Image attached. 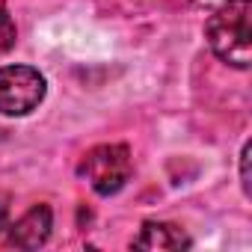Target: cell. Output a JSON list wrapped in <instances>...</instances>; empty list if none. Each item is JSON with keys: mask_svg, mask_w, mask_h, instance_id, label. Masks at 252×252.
<instances>
[{"mask_svg": "<svg viewBox=\"0 0 252 252\" xmlns=\"http://www.w3.org/2000/svg\"><path fill=\"white\" fill-rule=\"evenodd\" d=\"M205 39L222 63L234 68H249L252 63L249 0H225V3L214 6V15L205 24Z\"/></svg>", "mask_w": 252, "mask_h": 252, "instance_id": "1", "label": "cell"}, {"mask_svg": "<svg viewBox=\"0 0 252 252\" xmlns=\"http://www.w3.org/2000/svg\"><path fill=\"white\" fill-rule=\"evenodd\" d=\"M77 172L89 181V187L98 196H113L119 193L134 175V158L128 152V146L122 143H107V146H95L83 155Z\"/></svg>", "mask_w": 252, "mask_h": 252, "instance_id": "2", "label": "cell"}, {"mask_svg": "<svg viewBox=\"0 0 252 252\" xmlns=\"http://www.w3.org/2000/svg\"><path fill=\"white\" fill-rule=\"evenodd\" d=\"M48 92V80L33 65H3L0 68V113L27 116L33 113Z\"/></svg>", "mask_w": 252, "mask_h": 252, "instance_id": "3", "label": "cell"}, {"mask_svg": "<svg viewBox=\"0 0 252 252\" xmlns=\"http://www.w3.org/2000/svg\"><path fill=\"white\" fill-rule=\"evenodd\" d=\"M51 228H54V211L48 205H33L21 220L6 225L9 246H15V249H39V246L48 243Z\"/></svg>", "mask_w": 252, "mask_h": 252, "instance_id": "4", "label": "cell"}, {"mask_svg": "<svg viewBox=\"0 0 252 252\" xmlns=\"http://www.w3.org/2000/svg\"><path fill=\"white\" fill-rule=\"evenodd\" d=\"M190 246H193V240L181 225L158 222V220L143 222L140 234L131 240V249H146V252H178V249H190Z\"/></svg>", "mask_w": 252, "mask_h": 252, "instance_id": "5", "label": "cell"}, {"mask_svg": "<svg viewBox=\"0 0 252 252\" xmlns=\"http://www.w3.org/2000/svg\"><path fill=\"white\" fill-rule=\"evenodd\" d=\"M15 36H18V30H15V21H12L9 9L0 6V54L15 45Z\"/></svg>", "mask_w": 252, "mask_h": 252, "instance_id": "6", "label": "cell"}, {"mask_svg": "<svg viewBox=\"0 0 252 252\" xmlns=\"http://www.w3.org/2000/svg\"><path fill=\"white\" fill-rule=\"evenodd\" d=\"M249 155H252V146L243 143V152H240V187H243L246 196H249Z\"/></svg>", "mask_w": 252, "mask_h": 252, "instance_id": "7", "label": "cell"}, {"mask_svg": "<svg viewBox=\"0 0 252 252\" xmlns=\"http://www.w3.org/2000/svg\"><path fill=\"white\" fill-rule=\"evenodd\" d=\"M196 3H202V6H220V3H225V0H196Z\"/></svg>", "mask_w": 252, "mask_h": 252, "instance_id": "8", "label": "cell"}]
</instances>
